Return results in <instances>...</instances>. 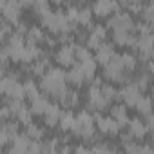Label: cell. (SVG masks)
I'll list each match as a JSON object with an SVG mask.
<instances>
[{"label": "cell", "instance_id": "cell-1", "mask_svg": "<svg viewBox=\"0 0 154 154\" xmlns=\"http://www.w3.org/2000/svg\"><path fill=\"white\" fill-rule=\"evenodd\" d=\"M65 80H67V72H63L62 69L51 67L44 76H42V82H40V89L51 96L60 98L67 89H65Z\"/></svg>", "mask_w": 154, "mask_h": 154}, {"label": "cell", "instance_id": "cell-2", "mask_svg": "<svg viewBox=\"0 0 154 154\" xmlns=\"http://www.w3.org/2000/svg\"><path fill=\"white\" fill-rule=\"evenodd\" d=\"M72 134L80 136V138H85V140L94 138V120H93V116L87 111H82L78 116H76V123L72 127Z\"/></svg>", "mask_w": 154, "mask_h": 154}, {"label": "cell", "instance_id": "cell-3", "mask_svg": "<svg viewBox=\"0 0 154 154\" xmlns=\"http://www.w3.org/2000/svg\"><path fill=\"white\" fill-rule=\"evenodd\" d=\"M2 93H4L8 98L22 100V98L26 96V87L17 80V76H13V74H4V78H2Z\"/></svg>", "mask_w": 154, "mask_h": 154}, {"label": "cell", "instance_id": "cell-4", "mask_svg": "<svg viewBox=\"0 0 154 154\" xmlns=\"http://www.w3.org/2000/svg\"><path fill=\"white\" fill-rule=\"evenodd\" d=\"M125 67H123V63H122V58H120V54H116L107 65H105V76L107 78H111V80H114V82H123L127 76H125Z\"/></svg>", "mask_w": 154, "mask_h": 154}, {"label": "cell", "instance_id": "cell-5", "mask_svg": "<svg viewBox=\"0 0 154 154\" xmlns=\"http://www.w3.org/2000/svg\"><path fill=\"white\" fill-rule=\"evenodd\" d=\"M132 26H134V22L131 18V13H123V11L114 13L111 17V20H109V27H112L114 33H118V31H131Z\"/></svg>", "mask_w": 154, "mask_h": 154}, {"label": "cell", "instance_id": "cell-6", "mask_svg": "<svg viewBox=\"0 0 154 154\" xmlns=\"http://www.w3.org/2000/svg\"><path fill=\"white\" fill-rule=\"evenodd\" d=\"M24 4L22 2H15V0H2L0 2V8H2V13H4V18L13 22V24H18V15H20V8Z\"/></svg>", "mask_w": 154, "mask_h": 154}, {"label": "cell", "instance_id": "cell-7", "mask_svg": "<svg viewBox=\"0 0 154 154\" xmlns=\"http://www.w3.org/2000/svg\"><path fill=\"white\" fill-rule=\"evenodd\" d=\"M136 47L143 60H150V56H154V35H141L136 42Z\"/></svg>", "mask_w": 154, "mask_h": 154}, {"label": "cell", "instance_id": "cell-8", "mask_svg": "<svg viewBox=\"0 0 154 154\" xmlns=\"http://www.w3.org/2000/svg\"><path fill=\"white\" fill-rule=\"evenodd\" d=\"M120 98H122L127 105L136 107V103H138L140 98H141V89L138 87V84H129V85H125V87L120 91Z\"/></svg>", "mask_w": 154, "mask_h": 154}, {"label": "cell", "instance_id": "cell-9", "mask_svg": "<svg viewBox=\"0 0 154 154\" xmlns=\"http://www.w3.org/2000/svg\"><path fill=\"white\" fill-rule=\"evenodd\" d=\"M31 143H33V140H31L27 134H18V136L11 141L9 154H27Z\"/></svg>", "mask_w": 154, "mask_h": 154}, {"label": "cell", "instance_id": "cell-10", "mask_svg": "<svg viewBox=\"0 0 154 154\" xmlns=\"http://www.w3.org/2000/svg\"><path fill=\"white\" fill-rule=\"evenodd\" d=\"M96 125L102 132H107V134H118V131H120V125L112 116L109 118V116L96 114Z\"/></svg>", "mask_w": 154, "mask_h": 154}, {"label": "cell", "instance_id": "cell-11", "mask_svg": "<svg viewBox=\"0 0 154 154\" xmlns=\"http://www.w3.org/2000/svg\"><path fill=\"white\" fill-rule=\"evenodd\" d=\"M76 58V45H63L58 53H56V60L62 65H72Z\"/></svg>", "mask_w": 154, "mask_h": 154}, {"label": "cell", "instance_id": "cell-12", "mask_svg": "<svg viewBox=\"0 0 154 154\" xmlns=\"http://www.w3.org/2000/svg\"><path fill=\"white\" fill-rule=\"evenodd\" d=\"M60 118H62V111H60L58 103H51L49 109H47L45 114H44V122H45L49 127H54V125H60Z\"/></svg>", "mask_w": 154, "mask_h": 154}, {"label": "cell", "instance_id": "cell-13", "mask_svg": "<svg viewBox=\"0 0 154 154\" xmlns=\"http://www.w3.org/2000/svg\"><path fill=\"white\" fill-rule=\"evenodd\" d=\"M103 38H105V27H103V26H96V27L93 29V33L89 35V38H87V47L100 49Z\"/></svg>", "mask_w": 154, "mask_h": 154}, {"label": "cell", "instance_id": "cell-14", "mask_svg": "<svg viewBox=\"0 0 154 154\" xmlns=\"http://www.w3.org/2000/svg\"><path fill=\"white\" fill-rule=\"evenodd\" d=\"M114 56H116V54H114L112 44H102L100 49H96V58H98V62H102L103 65H107Z\"/></svg>", "mask_w": 154, "mask_h": 154}, {"label": "cell", "instance_id": "cell-15", "mask_svg": "<svg viewBox=\"0 0 154 154\" xmlns=\"http://www.w3.org/2000/svg\"><path fill=\"white\" fill-rule=\"evenodd\" d=\"M118 4L116 2H96L94 6H93V11L96 13V15H100V17H105V15H109V13H112V11H116L118 13Z\"/></svg>", "mask_w": 154, "mask_h": 154}, {"label": "cell", "instance_id": "cell-16", "mask_svg": "<svg viewBox=\"0 0 154 154\" xmlns=\"http://www.w3.org/2000/svg\"><path fill=\"white\" fill-rule=\"evenodd\" d=\"M147 125H145V122H141V120H138V118H134V120H131V123H129V132H131V136H134V138H143L145 134H147Z\"/></svg>", "mask_w": 154, "mask_h": 154}, {"label": "cell", "instance_id": "cell-17", "mask_svg": "<svg viewBox=\"0 0 154 154\" xmlns=\"http://www.w3.org/2000/svg\"><path fill=\"white\" fill-rule=\"evenodd\" d=\"M67 80L71 82V84H84L87 78H85V72L82 71V67H80V63H76V65H72L71 67V71L67 72Z\"/></svg>", "mask_w": 154, "mask_h": 154}, {"label": "cell", "instance_id": "cell-18", "mask_svg": "<svg viewBox=\"0 0 154 154\" xmlns=\"http://www.w3.org/2000/svg\"><path fill=\"white\" fill-rule=\"evenodd\" d=\"M111 112H112V118L118 122L120 127L131 123V120H129V116H127V109H125V105H114Z\"/></svg>", "mask_w": 154, "mask_h": 154}, {"label": "cell", "instance_id": "cell-19", "mask_svg": "<svg viewBox=\"0 0 154 154\" xmlns=\"http://www.w3.org/2000/svg\"><path fill=\"white\" fill-rule=\"evenodd\" d=\"M49 102H47V98L45 96H38V98H35L33 102H31V111H33V114H45V111L49 109Z\"/></svg>", "mask_w": 154, "mask_h": 154}, {"label": "cell", "instance_id": "cell-20", "mask_svg": "<svg viewBox=\"0 0 154 154\" xmlns=\"http://www.w3.org/2000/svg\"><path fill=\"white\" fill-rule=\"evenodd\" d=\"M60 102H62V105H63V107L71 109V107H74L76 103H78V93L72 91V89H67V91L60 96Z\"/></svg>", "mask_w": 154, "mask_h": 154}, {"label": "cell", "instance_id": "cell-21", "mask_svg": "<svg viewBox=\"0 0 154 154\" xmlns=\"http://www.w3.org/2000/svg\"><path fill=\"white\" fill-rule=\"evenodd\" d=\"M40 54V49L36 47V44H27L22 51V60L20 62H33L35 58H38Z\"/></svg>", "mask_w": 154, "mask_h": 154}, {"label": "cell", "instance_id": "cell-22", "mask_svg": "<svg viewBox=\"0 0 154 154\" xmlns=\"http://www.w3.org/2000/svg\"><path fill=\"white\" fill-rule=\"evenodd\" d=\"M74 123H76V116H74L71 111L62 112V118H60V127H62L63 131H72Z\"/></svg>", "mask_w": 154, "mask_h": 154}, {"label": "cell", "instance_id": "cell-23", "mask_svg": "<svg viewBox=\"0 0 154 154\" xmlns=\"http://www.w3.org/2000/svg\"><path fill=\"white\" fill-rule=\"evenodd\" d=\"M136 109H138V112L143 114V116L150 114V112H152V98H149V96H141L140 102L136 103Z\"/></svg>", "mask_w": 154, "mask_h": 154}, {"label": "cell", "instance_id": "cell-24", "mask_svg": "<svg viewBox=\"0 0 154 154\" xmlns=\"http://www.w3.org/2000/svg\"><path fill=\"white\" fill-rule=\"evenodd\" d=\"M45 36H44V33H42L40 27H31L27 31V44H36V42H42Z\"/></svg>", "mask_w": 154, "mask_h": 154}, {"label": "cell", "instance_id": "cell-25", "mask_svg": "<svg viewBox=\"0 0 154 154\" xmlns=\"http://www.w3.org/2000/svg\"><path fill=\"white\" fill-rule=\"evenodd\" d=\"M80 67H82V71L85 72V78H87V80H91L93 76H94L96 63H94V60H93V58H91V60H85V62H80Z\"/></svg>", "mask_w": 154, "mask_h": 154}, {"label": "cell", "instance_id": "cell-26", "mask_svg": "<svg viewBox=\"0 0 154 154\" xmlns=\"http://www.w3.org/2000/svg\"><path fill=\"white\" fill-rule=\"evenodd\" d=\"M49 69H51V67H49V60H47V58H40V60L33 65V72H35V74H40V76H44Z\"/></svg>", "mask_w": 154, "mask_h": 154}, {"label": "cell", "instance_id": "cell-27", "mask_svg": "<svg viewBox=\"0 0 154 154\" xmlns=\"http://www.w3.org/2000/svg\"><path fill=\"white\" fill-rule=\"evenodd\" d=\"M26 134L33 140V141H38V140H42V136H44V131L40 129V127H36V125H27L26 127Z\"/></svg>", "mask_w": 154, "mask_h": 154}, {"label": "cell", "instance_id": "cell-28", "mask_svg": "<svg viewBox=\"0 0 154 154\" xmlns=\"http://www.w3.org/2000/svg\"><path fill=\"white\" fill-rule=\"evenodd\" d=\"M102 94H103V98L109 103L111 100H114V98L120 96V91H116V87H112V85H102Z\"/></svg>", "mask_w": 154, "mask_h": 154}, {"label": "cell", "instance_id": "cell-29", "mask_svg": "<svg viewBox=\"0 0 154 154\" xmlns=\"http://www.w3.org/2000/svg\"><path fill=\"white\" fill-rule=\"evenodd\" d=\"M120 58H122V63H123L125 71L127 72H132L134 67H136V58L132 54H120Z\"/></svg>", "mask_w": 154, "mask_h": 154}, {"label": "cell", "instance_id": "cell-30", "mask_svg": "<svg viewBox=\"0 0 154 154\" xmlns=\"http://www.w3.org/2000/svg\"><path fill=\"white\" fill-rule=\"evenodd\" d=\"M31 114H33V111H31L29 107H24V109L17 114V118H18V120L27 127V125H31Z\"/></svg>", "mask_w": 154, "mask_h": 154}, {"label": "cell", "instance_id": "cell-31", "mask_svg": "<svg viewBox=\"0 0 154 154\" xmlns=\"http://www.w3.org/2000/svg\"><path fill=\"white\" fill-rule=\"evenodd\" d=\"M89 20H91V9L89 8H82L80 11H78V17H76V22H80V24H89Z\"/></svg>", "mask_w": 154, "mask_h": 154}, {"label": "cell", "instance_id": "cell-32", "mask_svg": "<svg viewBox=\"0 0 154 154\" xmlns=\"http://www.w3.org/2000/svg\"><path fill=\"white\" fill-rule=\"evenodd\" d=\"M76 58H78L80 62H85V60H91L93 56H91V53H89V49H87V47L78 45V47H76Z\"/></svg>", "mask_w": 154, "mask_h": 154}, {"label": "cell", "instance_id": "cell-33", "mask_svg": "<svg viewBox=\"0 0 154 154\" xmlns=\"http://www.w3.org/2000/svg\"><path fill=\"white\" fill-rule=\"evenodd\" d=\"M35 9L42 15V18H44L45 15H49V13H51V11H49V4H47V2H44V0H40V2H36V4H35Z\"/></svg>", "mask_w": 154, "mask_h": 154}, {"label": "cell", "instance_id": "cell-34", "mask_svg": "<svg viewBox=\"0 0 154 154\" xmlns=\"http://www.w3.org/2000/svg\"><path fill=\"white\" fill-rule=\"evenodd\" d=\"M125 154H141V145L140 143H127L125 145Z\"/></svg>", "mask_w": 154, "mask_h": 154}, {"label": "cell", "instance_id": "cell-35", "mask_svg": "<svg viewBox=\"0 0 154 154\" xmlns=\"http://www.w3.org/2000/svg\"><path fill=\"white\" fill-rule=\"evenodd\" d=\"M145 125L150 127V129H154V114H152V112L145 116Z\"/></svg>", "mask_w": 154, "mask_h": 154}, {"label": "cell", "instance_id": "cell-36", "mask_svg": "<svg viewBox=\"0 0 154 154\" xmlns=\"http://www.w3.org/2000/svg\"><path fill=\"white\" fill-rule=\"evenodd\" d=\"M141 154H154V147L152 145H141Z\"/></svg>", "mask_w": 154, "mask_h": 154}, {"label": "cell", "instance_id": "cell-37", "mask_svg": "<svg viewBox=\"0 0 154 154\" xmlns=\"http://www.w3.org/2000/svg\"><path fill=\"white\" fill-rule=\"evenodd\" d=\"M152 138H154V129H152Z\"/></svg>", "mask_w": 154, "mask_h": 154}]
</instances>
